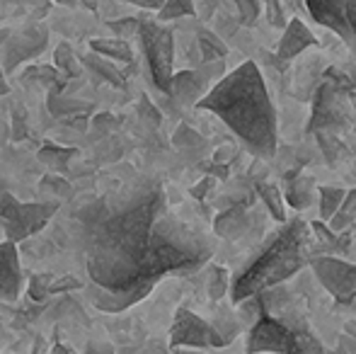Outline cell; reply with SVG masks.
Here are the masks:
<instances>
[{
	"label": "cell",
	"mask_w": 356,
	"mask_h": 354,
	"mask_svg": "<svg viewBox=\"0 0 356 354\" xmlns=\"http://www.w3.org/2000/svg\"><path fill=\"white\" fill-rule=\"evenodd\" d=\"M165 194L158 184L129 189L102 207L88 236V272L107 291L145 296L165 277L158 260V218Z\"/></svg>",
	"instance_id": "6da1fadb"
},
{
	"label": "cell",
	"mask_w": 356,
	"mask_h": 354,
	"mask_svg": "<svg viewBox=\"0 0 356 354\" xmlns=\"http://www.w3.org/2000/svg\"><path fill=\"white\" fill-rule=\"evenodd\" d=\"M197 107L216 114L252 156L272 158L277 153V109L254 61L225 73Z\"/></svg>",
	"instance_id": "7a4b0ae2"
},
{
	"label": "cell",
	"mask_w": 356,
	"mask_h": 354,
	"mask_svg": "<svg viewBox=\"0 0 356 354\" xmlns=\"http://www.w3.org/2000/svg\"><path fill=\"white\" fill-rule=\"evenodd\" d=\"M308 228L300 218L284 223V228L262 246V250L252 257L230 284L233 303H245L259 296L267 289H274L310 265L308 255Z\"/></svg>",
	"instance_id": "3957f363"
},
{
	"label": "cell",
	"mask_w": 356,
	"mask_h": 354,
	"mask_svg": "<svg viewBox=\"0 0 356 354\" xmlns=\"http://www.w3.org/2000/svg\"><path fill=\"white\" fill-rule=\"evenodd\" d=\"M138 39L148 61V71L153 76L155 88L163 92H172V78H175V34L163 22H153V19H141V29H138Z\"/></svg>",
	"instance_id": "277c9868"
},
{
	"label": "cell",
	"mask_w": 356,
	"mask_h": 354,
	"mask_svg": "<svg viewBox=\"0 0 356 354\" xmlns=\"http://www.w3.org/2000/svg\"><path fill=\"white\" fill-rule=\"evenodd\" d=\"M58 204H22L13 194H0V223L8 241L19 243L24 238L39 233L49 223V218L56 214Z\"/></svg>",
	"instance_id": "5b68a950"
},
{
	"label": "cell",
	"mask_w": 356,
	"mask_h": 354,
	"mask_svg": "<svg viewBox=\"0 0 356 354\" xmlns=\"http://www.w3.org/2000/svg\"><path fill=\"white\" fill-rule=\"evenodd\" d=\"M349 92L342 90L334 81L323 78L313 97V114H310L308 131H327L337 136L349 127Z\"/></svg>",
	"instance_id": "8992f818"
},
{
	"label": "cell",
	"mask_w": 356,
	"mask_h": 354,
	"mask_svg": "<svg viewBox=\"0 0 356 354\" xmlns=\"http://www.w3.org/2000/svg\"><path fill=\"white\" fill-rule=\"evenodd\" d=\"M248 354H305V350L291 323L262 311L250 328Z\"/></svg>",
	"instance_id": "52a82bcc"
},
{
	"label": "cell",
	"mask_w": 356,
	"mask_h": 354,
	"mask_svg": "<svg viewBox=\"0 0 356 354\" xmlns=\"http://www.w3.org/2000/svg\"><path fill=\"white\" fill-rule=\"evenodd\" d=\"M170 347L172 350H209V347H223V342L211 323L187 308H179L170 328Z\"/></svg>",
	"instance_id": "ba28073f"
},
{
	"label": "cell",
	"mask_w": 356,
	"mask_h": 354,
	"mask_svg": "<svg viewBox=\"0 0 356 354\" xmlns=\"http://www.w3.org/2000/svg\"><path fill=\"white\" fill-rule=\"evenodd\" d=\"M310 269L315 272L318 282L327 289V293L337 303L347 306L356 296V265L347 260L330 255H318L310 260Z\"/></svg>",
	"instance_id": "9c48e42d"
},
{
	"label": "cell",
	"mask_w": 356,
	"mask_h": 354,
	"mask_svg": "<svg viewBox=\"0 0 356 354\" xmlns=\"http://www.w3.org/2000/svg\"><path fill=\"white\" fill-rule=\"evenodd\" d=\"M310 17L323 27L332 29L349 49L354 47V34H352V22H349V0H305Z\"/></svg>",
	"instance_id": "30bf717a"
},
{
	"label": "cell",
	"mask_w": 356,
	"mask_h": 354,
	"mask_svg": "<svg viewBox=\"0 0 356 354\" xmlns=\"http://www.w3.org/2000/svg\"><path fill=\"white\" fill-rule=\"evenodd\" d=\"M22 289V269H19L17 243H0V296L15 301Z\"/></svg>",
	"instance_id": "8fae6325"
},
{
	"label": "cell",
	"mask_w": 356,
	"mask_h": 354,
	"mask_svg": "<svg viewBox=\"0 0 356 354\" xmlns=\"http://www.w3.org/2000/svg\"><path fill=\"white\" fill-rule=\"evenodd\" d=\"M313 44H315V34L308 29V24L303 19L293 17L289 19V24H286L282 32V39H279V47H277V58L284 63L293 61V58H298Z\"/></svg>",
	"instance_id": "7c38bea8"
},
{
	"label": "cell",
	"mask_w": 356,
	"mask_h": 354,
	"mask_svg": "<svg viewBox=\"0 0 356 354\" xmlns=\"http://www.w3.org/2000/svg\"><path fill=\"white\" fill-rule=\"evenodd\" d=\"M207 81H211V76L204 68H199V71H179L172 78V92L170 95L179 97L182 102L199 104V99L209 92V90H204L207 88Z\"/></svg>",
	"instance_id": "4fadbf2b"
},
{
	"label": "cell",
	"mask_w": 356,
	"mask_h": 354,
	"mask_svg": "<svg viewBox=\"0 0 356 354\" xmlns=\"http://www.w3.org/2000/svg\"><path fill=\"white\" fill-rule=\"evenodd\" d=\"M250 228V214L243 207H233L228 211H223L216 218V233L220 238H228V241H238L248 233Z\"/></svg>",
	"instance_id": "5bb4252c"
},
{
	"label": "cell",
	"mask_w": 356,
	"mask_h": 354,
	"mask_svg": "<svg viewBox=\"0 0 356 354\" xmlns=\"http://www.w3.org/2000/svg\"><path fill=\"white\" fill-rule=\"evenodd\" d=\"M344 197H347V189L342 187H318V202H320V221L330 223L334 218V214L339 211Z\"/></svg>",
	"instance_id": "9a60e30c"
},
{
	"label": "cell",
	"mask_w": 356,
	"mask_h": 354,
	"mask_svg": "<svg viewBox=\"0 0 356 354\" xmlns=\"http://www.w3.org/2000/svg\"><path fill=\"white\" fill-rule=\"evenodd\" d=\"M197 47H199L202 63L218 61V58H225V54H228V47H225V44L220 42L216 34L207 32V29H202V32L197 34Z\"/></svg>",
	"instance_id": "2e32d148"
},
{
	"label": "cell",
	"mask_w": 356,
	"mask_h": 354,
	"mask_svg": "<svg viewBox=\"0 0 356 354\" xmlns=\"http://www.w3.org/2000/svg\"><path fill=\"white\" fill-rule=\"evenodd\" d=\"M92 51H97L104 58L124 61V63L134 58L131 49H129V44L124 39H97V42H92Z\"/></svg>",
	"instance_id": "e0dca14e"
},
{
	"label": "cell",
	"mask_w": 356,
	"mask_h": 354,
	"mask_svg": "<svg viewBox=\"0 0 356 354\" xmlns=\"http://www.w3.org/2000/svg\"><path fill=\"white\" fill-rule=\"evenodd\" d=\"M194 15H197L194 0H165V5L158 10L160 22H172V19L194 17Z\"/></svg>",
	"instance_id": "ac0fdd59"
},
{
	"label": "cell",
	"mask_w": 356,
	"mask_h": 354,
	"mask_svg": "<svg viewBox=\"0 0 356 354\" xmlns=\"http://www.w3.org/2000/svg\"><path fill=\"white\" fill-rule=\"evenodd\" d=\"M354 214H356V189H347V197H344L339 211L334 214V218L330 221V228L334 233H342L354 221Z\"/></svg>",
	"instance_id": "d6986e66"
},
{
	"label": "cell",
	"mask_w": 356,
	"mask_h": 354,
	"mask_svg": "<svg viewBox=\"0 0 356 354\" xmlns=\"http://www.w3.org/2000/svg\"><path fill=\"white\" fill-rule=\"evenodd\" d=\"M257 192H259V197H262L264 207L269 209V214H272L277 221H286V207H284L282 192H279L277 187H272V184H259Z\"/></svg>",
	"instance_id": "ffe728a7"
},
{
	"label": "cell",
	"mask_w": 356,
	"mask_h": 354,
	"mask_svg": "<svg viewBox=\"0 0 356 354\" xmlns=\"http://www.w3.org/2000/svg\"><path fill=\"white\" fill-rule=\"evenodd\" d=\"M315 138H318V146L323 148V153H325V158H327L330 166H337V163L344 158V146L334 134L315 131Z\"/></svg>",
	"instance_id": "44dd1931"
},
{
	"label": "cell",
	"mask_w": 356,
	"mask_h": 354,
	"mask_svg": "<svg viewBox=\"0 0 356 354\" xmlns=\"http://www.w3.org/2000/svg\"><path fill=\"white\" fill-rule=\"evenodd\" d=\"M75 156L73 148H61V146H47L39 151V158H42L47 166H51L54 170H66L68 161Z\"/></svg>",
	"instance_id": "7402d4cb"
},
{
	"label": "cell",
	"mask_w": 356,
	"mask_h": 354,
	"mask_svg": "<svg viewBox=\"0 0 356 354\" xmlns=\"http://www.w3.org/2000/svg\"><path fill=\"white\" fill-rule=\"evenodd\" d=\"M85 63H88L90 68H95V71H97L99 76L104 78V81L114 83L117 88H122V86H124L122 73H119L117 68L112 66V61H107V58H102V56H88V58H85Z\"/></svg>",
	"instance_id": "603a6c76"
},
{
	"label": "cell",
	"mask_w": 356,
	"mask_h": 354,
	"mask_svg": "<svg viewBox=\"0 0 356 354\" xmlns=\"http://www.w3.org/2000/svg\"><path fill=\"white\" fill-rule=\"evenodd\" d=\"M230 284H233V279H228V272L223 267H213L211 274H209V296H211V301L223 298V293L230 291Z\"/></svg>",
	"instance_id": "cb8c5ba5"
},
{
	"label": "cell",
	"mask_w": 356,
	"mask_h": 354,
	"mask_svg": "<svg viewBox=\"0 0 356 354\" xmlns=\"http://www.w3.org/2000/svg\"><path fill=\"white\" fill-rule=\"evenodd\" d=\"M235 8H238V15L243 19V24H254L259 15V3L257 0H233Z\"/></svg>",
	"instance_id": "d4e9b609"
},
{
	"label": "cell",
	"mask_w": 356,
	"mask_h": 354,
	"mask_svg": "<svg viewBox=\"0 0 356 354\" xmlns=\"http://www.w3.org/2000/svg\"><path fill=\"white\" fill-rule=\"evenodd\" d=\"M112 29L119 34V39H127V37H131V34H138V29H141V19H136V17L119 19V22H112Z\"/></svg>",
	"instance_id": "484cf974"
},
{
	"label": "cell",
	"mask_w": 356,
	"mask_h": 354,
	"mask_svg": "<svg viewBox=\"0 0 356 354\" xmlns=\"http://www.w3.org/2000/svg\"><path fill=\"white\" fill-rule=\"evenodd\" d=\"M267 19L272 27H286L289 24V19H286L284 10H282V3L279 0H267Z\"/></svg>",
	"instance_id": "4316f807"
},
{
	"label": "cell",
	"mask_w": 356,
	"mask_h": 354,
	"mask_svg": "<svg viewBox=\"0 0 356 354\" xmlns=\"http://www.w3.org/2000/svg\"><path fill=\"white\" fill-rule=\"evenodd\" d=\"M49 289H51L49 279H44L42 274H37V277L32 279V284H29V296H32L34 301H42V298L47 296V293H51Z\"/></svg>",
	"instance_id": "83f0119b"
},
{
	"label": "cell",
	"mask_w": 356,
	"mask_h": 354,
	"mask_svg": "<svg viewBox=\"0 0 356 354\" xmlns=\"http://www.w3.org/2000/svg\"><path fill=\"white\" fill-rule=\"evenodd\" d=\"M49 187H51L54 197H66V194L71 192V184H68L63 177H44L42 189H49Z\"/></svg>",
	"instance_id": "f1b7e54d"
},
{
	"label": "cell",
	"mask_w": 356,
	"mask_h": 354,
	"mask_svg": "<svg viewBox=\"0 0 356 354\" xmlns=\"http://www.w3.org/2000/svg\"><path fill=\"white\" fill-rule=\"evenodd\" d=\"M80 287H83V284H80L78 279L63 277V279H58V282H54L49 291H51V293H61V291H68V289H80Z\"/></svg>",
	"instance_id": "f546056e"
},
{
	"label": "cell",
	"mask_w": 356,
	"mask_h": 354,
	"mask_svg": "<svg viewBox=\"0 0 356 354\" xmlns=\"http://www.w3.org/2000/svg\"><path fill=\"white\" fill-rule=\"evenodd\" d=\"M85 354H114V347L109 345V342L95 340V342H90V345H88V350H85Z\"/></svg>",
	"instance_id": "4dcf8cb0"
},
{
	"label": "cell",
	"mask_w": 356,
	"mask_h": 354,
	"mask_svg": "<svg viewBox=\"0 0 356 354\" xmlns=\"http://www.w3.org/2000/svg\"><path fill=\"white\" fill-rule=\"evenodd\" d=\"M13 119H17V122L13 124V127H15V141H22V136H24V112H22V107H17V112L13 114Z\"/></svg>",
	"instance_id": "1f68e13d"
},
{
	"label": "cell",
	"mask_w": 356,
	"mask_h": 354,
	"mask_svg": "<svg viewBox=\"0 0 356 354\" xmlns=\"http://www.w3.org/2000/svg\"><path fill=\"white\" fill-rule=\"evenodd\" d=\"M124 3L138 5V8H145V10H160L165 5V0H124Z\"/></svg>",
	"instance_id": "d6a6232c"
},
{
	"label": "cell",
	"mask_w": 356,
	"mask_h": 354,
	"mask_svg": "<svg viewBox=\"0 0 356 354\" xmlns=\"http://www.w3.org/2000/svg\"><path fill=\"white\" fill-rule=\"evenodd\" d=\"M347 13H349V22H352V34H354V47H352V51H354V56H356V0H349Z\"/></svg>",
	"instance_id": "836d02e7"
},
{
	"label": "cell",
	"mask_w": 356,
	"mask_h": 354,
	"mask_svg": "<svg viewBox=\"0 0 356 354\" xmlns=\"http://www.w3.org/2000/svg\"><path fill=\"white\" fill-rule=\"evenodd\" d=\"M44 347H47V345H44V340L39 337V340H37V347H34V352H32V354H44Z\"/></svg>",
	"instance_id": "e575fe53"
},
{
	"label": "cell",
	"mask_w": 356,
	"mask_h": 354,
	"mask_svg": "<svg viewBox=\"0 0 356 354\" xmlns=\"http://www.w3.org/2000/svg\"><path fill=\"white\" fill-rule=\"evenodd\" d=\"M54 354H73V352H68L66 347H61V345H58V347H54Z\"/></svg>",
	"instance_id": "d590c367"
},
{
	"label": "cell",
	"mask_w": 356,
	"mask_h": 354,
	"mask_svg": "<svg viewBox=\"0 0 356 354\" xmlns=\"http://www.w3.org/2000/svg\"><path fill=\"white\" fill-rule=\"evenodd\" d=\"M175 354H204V352H199V350H175Z\"/></svg>",
	"instance_id": "8d00e7d4"
},
{
	"label": "cell",
	"mask_w": 356,
	"mask_h": 354,
	"mask_svg": "<svg viewBox=\"0 0 356 354\" xmlns=\"http://www.w3.org/2000/svg\"><path fill=\"white\" fill-rule=\"evenodd\" d=\"M325 354H347L342 350V347H337V350H325Z\"/></svg>",
	"instance_id": "74e56055"
},
{
	"label": "cell",
	"mask_w": 356,
	"mask_h": 354,
	"mask_svg": "<svg viewBox=\"0 0 356 354\" xmlns=\"http://www.w3.org/2000/svg\"><path fill=\"white\" fill-rule=\"evenodd\" d=\"M5 92H8V86H5V83H3V76H0V95H5Z\"/></svg>",
	"instance_id": "f35d334b"
},
{
	"label": "cell",
	"mask_w": 356,
	"mask_h": 354,
	"mask_svg": "<svg viewBox=\"0 0 356 354\" xmlns=\"http://www.w3.org/2000/svg\"><path fill=\"white\" fill-rule=\"evenodd\" d=\"M58 3H63V5H75V0H58Z\"/></svg>",
	"instance_id": "ab89813d"
},
{
	"label": "cell",
	"mask_w": 356,
	"mask_h": 354,
	"mask_svg": "<svg viewBox=\"0 0 356 354\" xmlns=\"http://www.w3.org/2000/svg\"><path fill=\"white\" fill-rule=\"evenodd\" d=\"M347 306H352V308H356V296L352 298V301H349V303H347Z\"/></svg>",
	"instance_id": "60d3db41"
},
{
	"label": "cell",
	"mask_w": 356,
	"mask_h": 354,
	"mask_svg": "<svg viewBox=\"0 0 356 354\" xmlns=\"http://www.w3.org/2000/svg\"><path fill=\"white\" fill-rule=\"evenodd\" d=\"M0 231H3V223H0Z\"/></svg>",
	"instance_id": "b9f144b4"
}]
</instances>
